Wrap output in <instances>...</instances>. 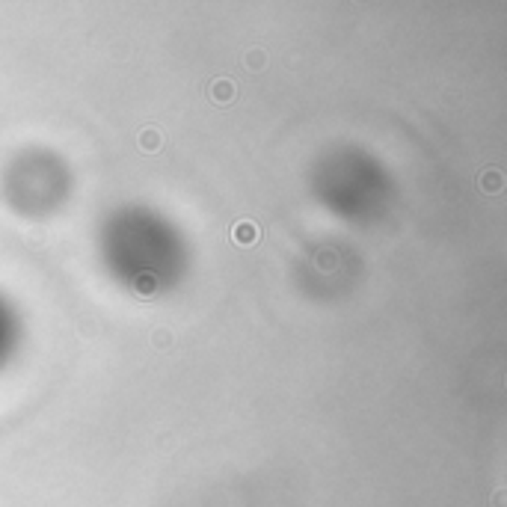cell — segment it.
<instances>
[{
    "label": "cell",
    "instance_id": "cell-7",
    "mask_svg": "<svg viewBox=\"0 0 507 507\" xmlns=\"http://www.w3.org/2000/svg\"><path fill=\"white\" fill-rule=\"evenodd\" d=\"M155 341H157V344H161V347H163V344L169 341V335H166V332H155Z\"/></svg>",
    "mask_w": 507,
    "mask_h": 507
},
{
    "label": "cell",
    "instance_id": "cell-2",
    "mask_svg": "<svg viewBox=\"0 0 507 507\" xmlns=\"http://www.w3.org/2000/svg\"><path fill=\"white\" fill-rule=\"evenodd\" d=\"M235 92H237V89H235V83L228 81V77H220V81L211 83V98L217 104H228L235 98Z\"/></svg>",
    "mask_w": 507,
    "mask_h": 507
},
{
    "label": "cell",
    "instance_id": "cell-5",
    "mask_svg": "<svg viewBox=\"0 0 507 507\" xmlns=\"http://www.w3.org/2000/svg\"><path fill=\"white\" fill-rule=\"evenodd\" d=\"M155 285H157V282H155V276H148V273H140V276H137V282H134L137 294H143V297L152 294V291H155Z\"/></svg>",
    "mask_w": 507,
    "mask_h": 507
},
{
    "label": "cell",
    "instance_id": "cell-1",
    "mask_svg": "<svg viewBox=\"0 0 507 507\" xmlns=\"http://www.w3.org/2000/svg\"><path fill=\"white\" fill-rule=\"evenodd\" d=\"M258 237H261V232H258V226L252 220H241V223H235V228H232V241L237 246H252Z\"/></svg>",
    "mask_w": 507,
    "mask_h": 507
},
{
    "label": "cell",
    "instance_id": "cell-4",
    "mask_svg": "<svg viewBox=\"0 0 507 507\" xmlns=\"http://www.w3.org/2000/svg\"><path fill=\"white\" fill-rule=\"evenodd\" d=\"M161 143H163V137H161V131H155V128H146V131L140 134L143 152H157V148H161Z\"/></svg>",
    "mask_w": 507,
    "mask_h": 507
},
{
    "label": "cell",
    "instance_id": "cell-6",
    "mask_svg": "<svg viewBox=\"0 0 507 507\" xmlns=\"http://www.w3.org/2000/svg\"><path fill=\"white\" fill-rule=\"evenodd\" d=\"M246 66H250L252 72H261V68H264V51H258V48L246 51Z\"/></svg>",
    "mask_w": 507,
    "mask_h": 507
},
{
    "label": "cell",
    "instance_id": "cell-3",
    "mask_svg": "<svg viewBox=\"0 0 507 507\" xmlns=\"http://www.w3.org/2000/svg\"><path fill=\"white\" fill-rule=\"evenodd\" d=\"M501 184H504V175L499 172V169H486V172L481 175V190H486V193H499Z\"/></svg>",
    "mask_w": 507,
    "mask_h": 507
}]
</instances>
